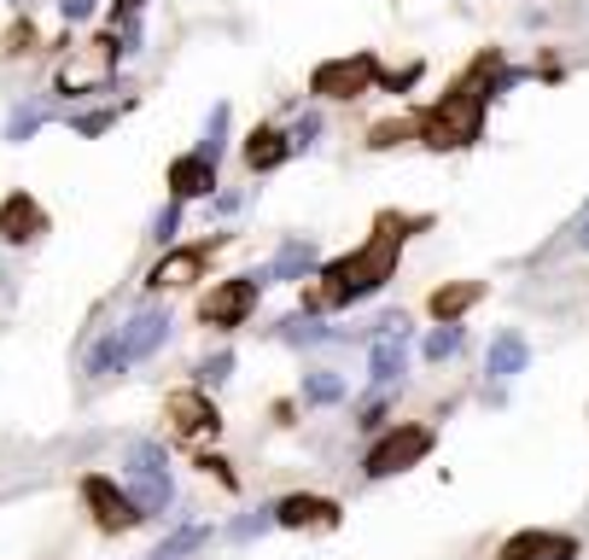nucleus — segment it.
Masks as SVG:
<instances>
[{"label": "nucleus", "instance_id": "24", "mask_svg": "<svg viewBox=\"0 0 589 560\" xmlns=\"http://www.w3.org/2000/svg\"><path fill=\"white\" fill-rule=\"evenodd\" d=\"M47 123V106H12V117H7V140L12 147H24V140H35V129Z\"/></svg>", "mask_w": 589, "mask_h": 560}, {"label": "nucleus", "instance_id": "39", "mask_svg": "<svg viewBox=\"0 0 589 560\" xmlns=\"http://www.w3.org/2000/svg\"><path fill=\"white\" fill-rule=\"evenodd\" d=\"M578 252H589V216H583V228H578Z\"/></svg>", "mask_w": 589, "mask_h": 560}, {"label": "nucleus", "instance_id": "29", "mask_svg": "<svg viewBox=\"0 0 589 560\" xmlns=\"http://www.w3.org/2000/svg\"><path fill=\"white\" fill-rule=\"evenodd\" d=\"M228 373H234V350H216V357H205V362H199V385H222V380H228Z\"/></svg>", "mask_w": 589, "mask_h": 560}, {"label": "nucleus", "instance_id": "17", "mask_svg": "<svg viewBox=\"0 0 589 560\" xmlns=\"http://www.w3.org/2000/svg\"><path fill=\"white\" fill-rule=\"evenodd\" d=\"M216 193V163L205 158V152H181L175 163H170V199H181V204H188V199H211Z\"/></svg>", "mask_w": 589, "mask_h": 560}, {"label": "nucleus", "instance_id": "36", "mask_svg": "<svg viewBox=\"0 0 589 560\" xmlns=\"http://www.w3.org/2000/svg\"><path fill=\"white\" fill-rule=\"evenodd\" d=\"M30 47H35V30H30V18H24V24L7 35V53H30Z\"/></svg>", "mask_w": 589, "mask_h": 560}, {"label": "nucleus", "instance_id": "23", "mask_svg": "<svg viewBox=\"0 0 589 560\" xmlns=\"http://www.w3.org/2000/svg\"><path fill=\"white\" fill-rule=\"evenodd\" d=\"M461 345H467V327H461V321H438L432 334H426L420 357H426V362H450V357H456Z\"/></svg>", "mask_w": 589, "mask_h": 560}, {"label": "nucleus", "instance_id": "8", "mask_svg": "<svg viewBox=\"0 0 589 560\" xmlns=\"http://www.w3.org/2000/svg\"><path fill=\"white\" fill-rule=\"evenodd\" d=\"M374 82H379L374 53H339L310 71V94L315 99H362V94H374Z\"/></svg>", "mask_w": 589, "mask_h": 560}, {"label": "nucleus", "instance_id": "7", "mask_svg": "<svg viewBox=\"0 0 589 560\" xmlns=\"http://www.w3.org/2000/svg\"><path fill=\"white\" fill-rule=\"evenodd\" d=\"M117 59H124V35H94L88 47H76V59L58 65V94H99L117 71Z\"/></svg>", "mask_w": 589, "mask_h": 560}, {"label": "nucleus", "instance_id": "20", "mask_svg": "<svg viewBox=\"0 0 589 560\" xmlns=\"http://www.w3.org/2000/svg\"><path fill=\"white\" fill-rule=\"evenodd\" d=\"M479 298H484V281H450V286H438V293L426 298V309H432L438 321H461Z\"/></svg>", "mask_w": 589, "mask_h": 560}, {"label": "nucleus", "instance_id": "2", "mask_svg": "<svg viewBox=\"0 0 589 560\" xmlns=\"http://www.w3.org/2000/svg\"><path fill=\"white\" fill-rule=\"evenodd\" d=\"M491 76H496V59H479L473 76H461L450 94L438 99V106H426L415 117V140H426L432 152H461L473 147L479 129H484V106H491Z\"/></svg>", "mask_w": 589, "mask_h": 560}, {"label": "nucleus", "instance_id": "25", "mask_svg": "<svg viewBox=\"0 0 589 560\" xmlns=\"http://www.w3.org/2000/svg\"><path fill=\"white\" fill-rule=\"evenodd\" d=\"M280 339H287V345H321V339H333V334L321 327V316H310V309H303V316L280 321Z\"/></svg>", "mask_w": 589, "mask_h": 560}, {"label": "nucleus", "instance_id": "28", "mask_svg": "<svg viewBox=\"0 0 589 560\" xmlns=\"http://www.w3.org/2000/svg\"><path fill=\"white\" fill-rule=\"evenodd\" d=\"M409 135H415V123H403V117H397V123H374V129H368V147L385 152V147H403Z\"/></svg>", "mask_w": 589, "mask_h": 560}, {"label": "nucleus", "instance_id": "13", "mask_svg": "<svg viewBox=\"0 0 589 560\" xmlns=\"http://www.w3.org/2000/svg\"><path fill=\"white\" fill-rule=\"evenodd\" d=\"M339 514L344 508L333 503V496L298 490V496H280V503H275V526H287V531H333Z\"/></svg>", "mask_w": 589, "mask_h": 560}, {"label": "nucleus", "instance_id": "34", "mask_svg": "<svg viewBox=\"0 0 589 560\" xmlns=\"http://www.w3.org/2000/svg\"><path fill=\"white\" fill-rule=\"evenodd\" d=\"M385 414H392V403H385V398H374L368 409L356 414V426H362V432H379V426H385Z\"/></svg>", "mask_w": 589, "mask_h": 560}, {"label": "nucleus", "instance_id": "10", "mask_svg": "<svg viewBox=\"0 0 589 560\" xmlns=\"http://www.w3.org/2000/svg\"><path fill=\"white\" fill-rule=\"evenodd\" d=\"M409 368V321L403 316H385L374 321V350H368V380L385 391L397 380V373Z\"/></svg>", "mask_w": 589, "mask_h": 560}, {"label": "nucleus", "instance_id": "15", "mask_svg": "<svg viewBox=\"0 0 589 560\" xmlns=\"http://www.w3.org/2000/svg\"><path fill=\"white\" fill-rule=\"evenodd\" d=\"M496 560H578V537L566 531H514Z\"/></svg>", "mask_w": 589, "mask_h": 560}, {"label": "nucleus", "instance_id": "5", "mask_svg": "<svg viewBox=\"0 0 589 560\" xmlns=\"http://www.w3.org/2000/svg\"><path fill=\"white\" fill-rule=\"evenodd\" d=\"M432 444H438V432H432V426L403 421V426L379 432V439L368 444V455H362V473H368V479H392V473H409V467H420L426 455H432Z\"/></svg>", "mask_w": 589, "mask_h": 560}, {"label": "nucleus", "instance_id": "21", "mask_svg": "<svg viewBox=\"0 0 589 560\" xmlns=\"http://www.w3.org/2000/svg\"><path fill=\"white\" fill-rule=\"evenodd\" d=\"M211 543V520H193V526H175L164 543H158V554L152 560H193L199 549Z\"/></svg>", "mask_w": 589, "mask_h": 560}, {"label": "nucleus", "instance_id": "16", "mask_svg": "<svg viewBox=\"0 0 589 560\" xmlns=\"http://www.w3.org/2000/svg\"><path fill=\"white\" fill-rule=\"evenodd\" d=\"M239 158H246L251 176H269V170H280V163L292 158V135L275 129V123H257V129L239 140Z\"/></svg>", "mask_w": 589, "mask_h": 560}, {"label": "nucleus", "instance_id": "22", "mask_svg": "<svg viewBox=\"0 0 589 560\" xmlns=\"http://www.w3.org/2000/svg\"><path fill=\"white\" fill-rule=\"evenodd\" d=\"M339 398H344V380L333 368H310V373H303V403H310V409H333Z\"/></svg>", "mask_w": 589, "mask_h": 560}, {"label": "nucleus", "instance_id": "3", "mask_svg": "<svg viewBox=\"0 0 589 560\" xmlns=\"http://www.w3.org/2000/svg\"><path fill=\"white\" fill-rule=\"evenodd\" d=\"M164 339H170V309L147 304V309H135L124 327H111V334L88 350V373H94V380L124 373V368H135V362H147Z\"/></svg>", "mask_w": 589, "mask_h": 560}, {"label": "nucleus", "instance_id": "31", "mask_svg": "<svg viewBox=\"0 0 589 560\" xmlns=\"http://www.w3.org/2000/svg\"><path fill=\"white\" fill-rule=\"evenodd\" d=\"M175 228H181V199H170L164 211L152 216V240H158V245H175Z\"/></svg>", "mask_w": 589, "mask_h": 560}, {"label": "nucleus", "instance_id": "32", "mask_svg": "<svg viewBox=\"0 0 589 560\" xmlns=\"http://www.w3.org/2000/svg\"><path fill=\"white\" fill-rule=\"evenodd\" d=\"M94 7H99V0H58V18H65V24H88Z\"/></svg>", "mask_w": 589, "mask_h": 560}, {"label": "nucleus", "instance_id": "12", "mask_svg": "<svg viewBox=\"0 0 589 560\" xmlns=\"http://www.w3.org/2000/svg\"><path fill=\"white\" fill-rule=\"evenodd\" d=\"M164 414L175 421V432H188V439H216V426H222V414H216V403H211V391L205 385H181V391H170L164 398Z\"/></svg>", "mask_w": 589, "mask_h": 560}, {"label": "nucleus", "instance_id": "37", "mask_svg": "<svg viewBox=\"0 0 589 560\" xmlns=\"http://www.w3.org/2000/svg\"><path fill=\"white\" fill-rule=\"evenodd\" d=\"M199 467H205V473H216V479H222V485H228V490H239V479H234V473H228V462H222V455H205V462H199Z\"/></svg>", "mask_w": 589, "mask_h": 560}, {"label": "nucleus", "instance_id": "33", "mask_svg": "<svg viewBox=\"0 0 589 560\" xmlns=\"http://www.w3.org/2000/svg\"><path fill=\"white\" fill-rule=\"evenodd\" d=\"M269 526H275V508H257V520H239V526H234V537L246 543V537H263Z\"/></svg>", "mask_w": 589, "mask_h": 560}, {"label": "nucleus", "instance_id": "38", "mask_svg": "<svg viewBox=\"0 0 589 560\" xmlns=\"http://www.w3.org/2000/svg\"><path fill=\"white\" fill-rule=\"evenodd\" d=\"M140 7H147V0H111V12H117V18H135Z\"/></svg>", "mask_w": 589, "mask_h": 560}, {"label": "nucleus", "instance_id": "6", "mask_svg": "<svg viewBox=\"0 0 589 560\" xmlns=\"http://www.w3.org/2000/svg\"><path fill=\"white\" fill-rule=\"evenodd\" d=\"M263 286H269V275H228V281H216L205 298H199V321L205 327H222V334H234V327H246L251 321V309L263 298Z\"/></svg>", "mask_w": 589, "mask_h": 560}, {"label": "nucleus", "instance_id": "9", "mask_svg": "<svg viewBox=\"0 0 589 560\" xmlns=\"http://www.w3.org/2000/svg\"><path fill=\"white\" fill-rule=\"evenodd\" d=\"M83 503H88L99 531H135L140 526V508L129 503V490H117V479H106V473H88L83 479Z\"/></svg>", "mask_w": 589, "mask_h": 560}, {"label": "nucleus", "instance_id": "35", "mask_svg": "<svg viewBox=\"0 0 589 560\" xmlns=\"http://www.w3.org/2000/svg\"><path fill=\"white\" fill-rule=\"evenodd\" d=\"M420 82V65H409V71H392V76H379V88L385 94H403V88H415Z\"/></svg>", "mask_w": 589, "mask_h": 560}, {"label": "nucleus", "instance_id": "11", "mask_svg": "<svg viewBox=\"0 0 589 560\" xmlns=\"http://www.w3.org/2000/svg\"><path fill=\"white\" fill-rule=\"evenodd\" d=\"M211 263V245H164V257L147 268V286L152 293H175V286H193Z\"/></svg>", "mask_w": 589, "mask_h": 560}, {"label": "nucleus", "instance_id": "4", "mask_svg": "<svg viewBox=\"0 0 589 560\" xmlns=\"http://www.w3.org/2000/svg\"><path fill=\"white\" fill-rule=\"evenodd\" d=\"M124 467H129V503L140 508V520L147 514H164L170 503H175V485H170V455H164V444H152V439H135L129 450H124Z\"/></svg>", "mask_w": 589, "mask_h": 560}, {"label": "nucleus", "instance_id": "14", "mask_svg": "<svg viewBox=\"0 0 589 560\" xmlns=\"http://www.w3.org/2000/svg\"><path fill=\"white\" fill-rule=\"evenodd\" d=\"M47 234V211L30 193H7L0 199V245H30Z\"/></svg>", "mask_w": 589, "mask_h": 560}, {"label": "nucleus", "instance_id": "30", "mask_svg": "<svg viewBox=\"0 0 589 560\" xmlns=\"http://www.w3.org/2000/svg\"><path fill=\"white\" fill-rule=\"evenodd\" d=\"M287 135H292V152H310L315 140H321V112H303Z\"/></svg>", "mask_w": 589, "mask_h": 560}, {"label": "nucleus", "instance_id": "18", "mask_svg": "<svg viewBox=\"0 0 589 560\" xmlns=\"http://www.w3.org/2000/svg\"><path fill=\"white\" fill-rule=\"evenodd\" d=\"M525 362H532V345H525V334H496L491 339V350H484V373L491 380H514V373H525Z\"/></svg>", "mask_w": 589, "mask_h": 560}, {"label": "nucleus", "instance_id": "27", "mask_svg": "<svg viewBox=\"0 0 589 560\" xmlns=\"http://www.w3.org/2000/svg\"><path fill=\"white\" fill-rule=\"evenodd\" d=\"M71 129H76V135H106V129H117V112H111V106H99V112H71Z\"/></svg>", "mask_w": 589, "mask_h": 560}, {"label": "nucleus", "instance_id": "1", "mask_svg": "<svg viewBox=\"0 0 589 560\" xmlns=\"http://www.w3.org/2000/svg\"><path fill=\"white\" fill-rule=\"evenodd\" d=\"M397 263H403V222H379V234H368L356 252L315 268L310 293H303V309H310V316H328V309H351L362 298H374L379 286L397 275Z\"/></svg>", "mask_w": 589, "mask_h": 560}, {"label": "nucleus", "instance_id": "26", "mask_svg": "<svg viewBox=\"0 0 589 560\" xmlns=\"http://www.w3.org/2000/svg\"><path fill=\"white\" fill-rule=\"evenodd\" d=\"M222 147H228V106H211V117H205V140H199V152H205L211 163H222Z\"/></svg>", "mask_w": 589, "mask_h": 560}, {"label": "nucleus", "instance_id": "19", "mask_svg": "<svg viewBox=\"0 0 589 560\" xmlns=\"http://www.w3.org/2000/svg\"><path fill=\"white\" fill-rule=\"evenodd\" d=\"M315 268H321L315 240H287V245H280V252H275V263L263 268V275H269V281H310Z\"/></svg>", "mask_w": 589, "mask_h": 560}]
</instances>
